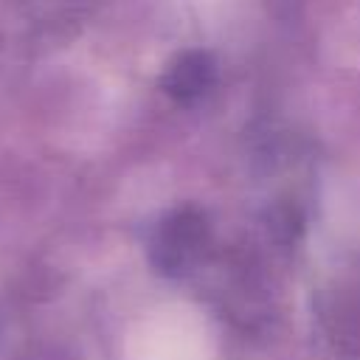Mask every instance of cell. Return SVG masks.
<instances>
[{"mask_svg": "<svg viewBox=\"0 0 360 360\" xmlns=\"http://www.w3.org/2000/svg\"><path fill=\"white\" fill-rule=\"evenodd\" d=\"M211 84H214V62L208 59V53H200V51H188L177 56L163 76L166 93L177 101H194L205 96Z\"/></svg>", "mask_w": 360, "mask_h": 360, "instance_id": "obj_1", "label": "cell"}]
</instances>
